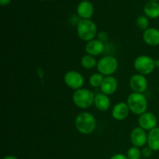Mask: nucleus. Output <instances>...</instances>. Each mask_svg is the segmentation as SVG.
I'll return each mask as SVG.
<instances>
[{"mask_svg":"<svg viewBox=\"0 0 159 159\" xmlns=\"http://www.w3.org/2000/svg\"><path fill=\"white\" fill-rule=\"evenodd\" d=\"M75 124L78 131L83 134H90L94 131L96 126L95 116L88 112L81 113L76 116Z\"/></svg>","mask_w":159,"mask_h":159,"instance_id":"1","label":"nucleus"},{"mask_svg":"<svg viewBox=\"0 0 159 159\" xmlns=\"http://www.w3.org/2000/svg\"><path fill=\"white\" fill-rule=\"evenodd\" d=\"M127 105L130 112L136 115H141L147 111L148 101L142 93L134 92L127 98Z\"/></svg>","mask_w":159,"mask_h":159,"instance_id":"2","label":"nucleus"},{"mask_svg":"<svg viewBox=\"0 0 159 159\" xmlns=\"http://www.w3.org/2000/svg\"><path fill=\"white\" fill-rule=\"evenodd\" d=\"M97 33V27L94 22L90 20H81L77 25V34L81 40L90 41L93 40Z\"/></svg>","mask_w":159,"mask_h":159,"instance_id":"3","label":"nucleus"},{"mask_svg":"<svg viewBox=\"0 0 159 159\" xmlns=\"http://www.w3.org/2000/svg\"><path fill=\"white\" fill-rule=\"evenodd\" d=\"M72 99L76 107L81 109H87L94 103L95 95L91 90L80 89L75 92Z\"/></svg>","mask_w":159,"mask_h":159,"instance_id":"4","label":"nucleus"},{"mask_svg":"<svg viewBox=\"0 0 159 159\" xmlns=\"http://www.w3.org/2000/svg\"><path fill=\"white\" fill-rule=\"evenodd\" d=\"M118 68L117 59L111 55L102 57L97 63V69L102 75L110 76L116 72Z\"/></svg>","mask_w":159,"mask_h":159,"instance_id":"5","label":"nucleus"},{"mask_svg":"<svg viewBox=\"0 0 159 159\" xmlns=\"http://www.w3.org/2000/svg\"><path fill=\"white\" fill-rule=\"evenodd\" d=\"M134 66L139 74L146 75L153 72L155 70V60L148 55H140L135 59Z\"/></svg>","mask_w":159,"mask_h":159,"instance_id":"6","label":"nucleus"},{"mask_svg":"<svg viewBox=\"0 0 159 159\" xmlns=\"http://www.w3.org/2000/svg\"><path fill=\"white\" fill-rule=\"evenodd\" d=\"M65 84L72 89H80L84 84V78L81 73L76 71H69L64 76Z\"/></svg>","mask_w":159,"mask_h":159,"instance_id":"7","label":"nucleus"},{"mask_svg":"<svg viewBox=\"0 0 159 159\" xmlns=\"http://www.w3.org/2000/svg\"><path fill=\"white\" fill-rule=\"evenodd\" d=\"M158 120L156 116L154 113L150 112H145L143 114L140 115L138 118V124L140 127L144 129V130H149L156 127Z\"/></svg>","mask_w":159,"mask_h":159,"instance_id":"8","label":"nucleus"},{"mask_svg":"<svg viewBox=\"0 0 159 159\" xmlns=\"http://www.w3.org/2000/svg\"><path fill=\"white\" fill-rule=\"evenodd\" d=\"M148 82L145 76L141 74H137L130 79V87L134 93H142L147 89Z\"/></svg>","mask_w":159,"mask_h":159,"instance_id":"9","label":"nucleus"},{"mask_svg":"<svg viewBox=\"0 0 159 159\" xmlns=\"http://www.w3.org/2000/svg\"><path fill=\"white\" fill-rule=\"evenodd\" d=\"M130 141L135 147H143L148 143V134L141 127H135L130 133Z\"/></svg>","mask_w":159,"mask_h":159,"instance_id":"10","label":"nucleus"},{"mask_svg":"<svg viewBox=\"0 0 159 159\" xmlns=\"http://www.w3.org/2000/svg\"><path fill=\"white\" fill-rule=\"evenodd\" d=\"M105 50L104 43L100 40H92L87 42L85 45V51L88 54L92 56H97L102 54Z\"/></svg>","mask_w":159,"mask_h":159,"instance_id":"11","label":"nucleus"},{"mask_svg":"<svg viewBox=\"0 0 159 159\" xmlns=\"http://www.w3.org/2000/svg\"><path fill=\"white\" fill-rule=\"evenodd\" d=\"M117 85V81L113 76H106L100 85V89L102 93L109 96L116 91Z\"/></svg>","mask_w":159,"mask_h":159,"instance_id":"12","label":"nucleus"},{"mask_svg":"<svg viewBox=\"0 0 159 159\" xmlns=\"http://www.w3.org/2000/svg\"><path fill=\"white\" fill-rule=\"evenodd\" d=\"M130 111L127 103L123 102H118L113 107L112 110V116L116 120H124L127 117Z\"/></svg>","mask_w":159,"mask_h":159,"instance_id":"13","label":"nucleus"},{"mask_svg":"<svg viewBox=\"0 0 159 159\" xmlns=\"http://www.w3.org/2000/svg\"><path fill=\"white\" fill-rule=\"evenodd\" d=\"M77 12L82 20H89L94 12L93 5L89 1H82L78 6Z\"/></svg>","mask_w":159,"mask_h":159,"instance_id":"14","label":"nucleus"},{"mask_svg":"<svg viewBox=\"0 0 159 159\" xmlns=\"http://www.w3.org/2000/svg\"><path fill=\"white\" fill-rule=\"evenodd\" d=\"M143 39L148 45L158 46L159 45V30L156 28H148L144 30Z\"/></svg>","mask_w":159,"mask_h":159,"instance_id":"15","label":"nucleus"},{"mask_svg":"<svg viewBox=\"0 0 159 159\" xmlns=\"http://www.w3.org/2000/svg\"><path fill=\"white\" fill-rule=\"evenodd\" d=\"M94 105L99 111H107L110 107V99L108 96L104 93H99L95 96Z\"/></svg>","mask_w":159,"mask_h":159,"instance_id":"16","label":"nucleus"},{"mask_svg":"<svg viewBox=\"0 0 159 159\" xmlns=\"http://www.w3.org/2000/svg\"><path fill=\"white\" fill-rule=\"evenodd\" d=\"M148 145L153 152L159 151V127L151 130L148 134Z\"/></svg>","mask_w":159,"mask_h":159,"instance_id":"17","label":"nucleus"},{"mask_svg":"<svg viewBox=\"0 0 159 159\" xmlns=\"http://www.w3.org/2000/svg\"><path fill=\"white\" fill-rule=\"evenodd\" d=\"M144 11L149 18H158L159 17V3L157 2H149L144 6Z\"/></svg>","mask_w":159,"mask_h":159,"instance_id":"18","label":"nucleus"},{"mask_svg":"<svg viewBox=\"0 0 159 159\" xmlns=\"http://www.w3.org/2000/svg\"><path fill=\"white\" fill-rule=\"evenodd\" d=\"M81 65L83 68H86V69H92L96 65L97 66V62H96V58L93 56L87 54V55L82 57V60H81Z\"/></svg>","mask_w":159,"mask_h":159,"instance_id":"19","label":"nucleus"},{"mask_svg":"<svg viewBox=\"0 0 159 159\" xmlns=\"http://www.w3.org/2000/svg\"><path fill=\"white\" fill-rule=\"evenodd\" d=\"M104 78L100 73H95L89 78V84L93 87H99L102 84Z\"/></svg>","mask_w":159,"mask_h":159,"instance_id":"20","label":"nucleus"},{"mask_svg":"<svg viewBox=\"0 0 159 159\" xmlns=\"http://www.w3.org/2000/svg\"><path fill=\"white\" fill-rule=\"evenodd\" d=\"M127 156L128 159H140L141 156V152L138 147H131L127 151Z\"/></svg>","mask_w":159,"mask_h":159,"instance_id":"21","label":"nucleus"},{"mask_svg":"<svg viewBox=\"0 0 159 159\" xmlns=\"http://www.w3.org/2000/svg\"><path fill=\"white\" fill-rule=\"evenodd\" d=\"M149 20L145 16H141L137 19V26L140 30H146L148 29Z\"/></svg>","mask_w":159,"mask_h":159,"instance_id":"22","label":"nucleus"},{"mask_svg":"<svg viewBox=\"0 0 159 159\" xmlns=\"http://www.w3.org/2000/svg\"><path fill=\"white\" fill-rule=\"evenodd\" d=\"M152 152H153V151H152L150 148L146 147L144 148L143 150L141 151V155L144 157H145V158H149L150 156H152Z\"/></svg>","mask_w":159,"mask_h":159,"instance_id":"23","label":"nucleus"},{"mask_svg":"<svg viewBox=\"0 0 159 159\" xmlns=\"http://www.w3.org/2000/svg\"><path fill=\"white\" fill-rule=\"evenodd\" d=\"M110 159H128V158L124 154H116V155H113Z\"/></svg>","mask_w":159,"mask_h":159,"instance_id":"24","label":"nucleus"},{"mask_svg":"<svg viewBox=\"0 0 159 159\" xmlns=\"http://www.w3.org/2000/svg\"><path fill=\"white\" fill-rule=\"evenodd\" d=\"M11 0H0V4L2 6H6V5H8L9 2H10Z\"/></svg>","mask_w":159,"mask_h":159,"instance_id":"25","label":"nucleus"},{"mask_svg":"<svg viewBox=\"0 0 159 159\" xmlns=\"http://www.w3.org/2000/svg\"><path fill=\"white\" fill-rule=\"evenodd\" d=\"M2 159H18V158L15 156H12V155H9V156L4 157Z\"/></svg>","mask_w":159,"mask_h":159,"instance_id":"26","label":"nucleus"},{"mask_svg":"<svg viewBox=\"0 0 159 159\" xmlns=\"http://www.w3.org/2000/svg\"><path fill=\"white\" fill-rule=\"evenodd\" d=\"M155 68H159V59L155 60Z\"/></svg>","mask_w":159,"mask_h":159,"instance_id":"27","label":"nucleus"},{"mask_svg":"<svg viewBox=\"0 0 159 159\" xmlns=\"http://www.w3.org/2000/svg\"><path fill=\"white\" fill-rule=\"evenodd\" d=\"M151 2H157V1H158V0H150Z\"/></svg>","mask_w":159,"mask_h":159,"instance_id":"28","label":"nucleus"},{"mask_svg":"<svg viewBox=\"0 0 159 159\" xmlns=\"http://www.w3.org/2000/svg\"><path fill=\"white\" fill-rule=\"evenodd\" d=\"M158 90H159V87H158Z\"/></svg>","mask_w":159,"mask_h":159,"instance_id":"29","label":"nucleus"}]
</instances>
